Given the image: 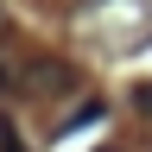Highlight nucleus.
<instances>
[{
  "label": "nucleus",
  "mask_w": 152,
  "mask_h": 152,
  "mask_svg": "<svg viewBox=\"0 0 152 152\" xmlns=\"http://www.w3.org/2000/svg\"><path fill=\"white\" fill-rule=\"evenodd\" d=\"M133 108H140L146 121H152V83H140V89H133Z\"/></svg>",
  "instance_id": "obj_2"
},
{
  "label": "nucleus",
  "mask_w": 152,
  "mask_h": 152,
  "mask_svg": "<svg viewBox=\"0 0 152 152\" xmlns=\"http://www.w3.org/2000/svg\"><path fill=\"white\" fill-rule=\"evenodd\" d=\"M76 38L102 57H133L152 45V0H83L76 7Z\"/></svg>",
  "instance_id": "obj_1"
},
{
  "label": "nucleus",
  "mask_w": 152,
  "mask_h": 152,
  "mask_svg": "<svg viewBox=\"0 0 152 152\" xmlns=\"http://www.w3.org/2000/svg\"><path fill=\"white\" fill-rule=\"evenodd\" d=\"M0 152H26V146H19V133H13V127H0Z\"/></svg>",
  "instance_id": "obj_3"
},
{
  "label": "nucleus",
  "mask_w": 152,
  "mask_h": 152,
  "mask_svg": "<svg viewBox=\"0 0 152 152\" xmlns=\"http://www.w3.org/2000/svg\"><path fill=\"white\" fill-rule=\"evenodd\" d=\"M0 32H7V7H0Z\"/></svg>",
  "instance_id": "obj_4"
}]
</instances>
